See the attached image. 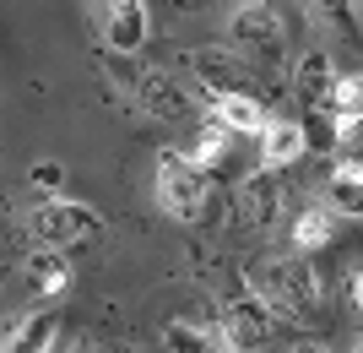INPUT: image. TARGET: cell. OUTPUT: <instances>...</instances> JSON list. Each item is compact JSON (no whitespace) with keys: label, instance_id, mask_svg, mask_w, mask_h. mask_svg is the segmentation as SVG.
<instances>
[{"label":"cell","instance_id":"10","mask_svg":"<svg viewBox=\"0 0 363 353\" xmlns=\"http://www.w3.org/2000/svg\"><path fill=\"white\" fill-rule=\"evenodd\" d=\"M212 120L228 125L233 136H260L272 114L260 104V92H212Z\"/></svg>","mask_w":363,"mask_h":353},{"label":"cell","instance_id":"17","mask_svg":"<svg viewBox=\"0 0 363 353\" xmlns=\"http://www.w3.org/2000/svg\"><path fill=\"white\" fill-rule=\"evenodd\" d=\"M272 212H277V180H272V169H260L255 180H244V217L272 223Z\"/></svg>","mask_w":363,"mask_h":353},{"label":"cell","instance_id":"4","mask_svg":"<svg viewBox=\"0 0 363 353\" xmlns=\"http://www.w3.org/2000/svg\"><path fill=\"white\" fill-rule=\"evenodd\" d=\"M228 38L244 60H266V65L282 60V49H288V28L266 0H239V11L228 22Z\"/></svg>","mask_w":363,"mask_h":353},{"label":"cell","instance_id":"18","mask_svg":"<svg viewBox=\"0 0 363 353\" xmlns=\"http://www.w3.org/2000/svg\"><path fill=\"white\" fill-rule=\"evenodd\" d=\"M331 114H363V71L336 77V87H331Z\"/></svg>","mask_w":363,"mask_h":353},{"label":"cell","instance_id":"5","mask_svg":"<svg viewBox=\"0 0 363 353\" xmlns=\"http://www.w3.org/2000/svg\"><path fill=\"white\" fill-rule=\"evenodd\" d=\"M272 332H277V315L266 310V299H260L255 288L250 293H233L223 305V342L233 353H255V348H266L272 342Z\"/></svg>","mask_w":363,"mask_h":353},{"label":"cell","instance_id":"15","mask_svg":"<svg viewBox=\"0 0 363 353\" xmlns=\"http://www.w3.org/2000/svg\"><path fill=\"white\" fill-rule=\"evenodd\" d=\"M228 147H233V131H228V125H217V120H206V125L196 131V141L184 147V158H190L201 174H212L217 163L228 158Z\"/></svg>","mask_w":363,"mask_h":353},{"label":"cell","instance_id":"13","mask_svg":"<svg viewBox=\"0 0 363 353\" xmlns=\"http://www.w3.org/2000/svg\"><path fill=\"white\" fill-rule=\"evenodd\" d=\"M293 250L298 256H309V250H325L336 239V212H331V201H309L298 217H293Z\"/></svg>","mask_w":363,"mask_h":353},{"label":"cell","instance_id":"2","mask_svg":"<svg viewBox=\"0 0 363 353\" xmlns=\"http://www.w3.org/2000/svg\"><path fill=\"white\" fill-rule=\"evenodd\" d=\"M206 201H212V180L190 163L184 153H163L157 158V207L168 217H179V223H196L206 212Z\"/></svg>","mask_w":363,"mask_h":353},{"label":"cell","instance_id":"1","mask_svg":"<svg viewBox=\"0 0 363 353\" xmlns=\"http://www.w3.org/2000/svg\"><path fill=\"white\" fill-rule=\"evenodd\" d=\"M255 293L277 321H315L320 315V277L303 256H272L255 272Z\"/></svg>","mask_w":363,"mask_h":353},{"label":"cell","instance_id":"8","mask_svg":"<svg viewBox=\"0 0 363 353\" xmlns=\"http://www.w3.org/2000/svg\"><path fill=\"white\" fill-rule=\"evenodd\" d=\"M55 337H60L55 310H28V315H16V321L0 332V353H49Z\"/></svg>","mask_w":363,"mask_h":353},{"label":"cell","instance_id":"23","mask_svg":"<svg viewBox=\"0 0 363 353\" xmlns=\"http://www.w3.org/2000/svg\"><path fill=\"white\" fill-rule=\"evenodd\" d=\"M358 353H363V342H358Z\"/></svg>","mask_w":363,"mask_h":353},{"label":"cell","instance_id":"7","mask_svg":"<svg viewBox=\"0 0 363 353\" xmlns=\"http://www.w3.org/2000/svg\"><path fill=\"white\" fill-rule=\"evenodd\" d=\"M125 82L136 87V104L147 109V114H157V120H184V114H190V98H184L163 71H125Z\"/></svg>","mask_w":363,"mask_h":353},{"label":"cell","instance_id":"9","mask_svg":"<svg viewBox=\"0 0 363 353\" xmlns=\"http://www.w3.org/2000/svg\"><path fill=\"white\" fill-rule=\"evenodd\" d=\"M309 153V136H303V120H266V131H260V169H288V163H298V158Z\"/></svg>","mask_w":363,"mask_h":353},{"label":"cell","instance_id":"16","mask_svg":"<svg viewBox=\"0 0 363 353\" xmlns=\"http://www.w3.org/2000/svg\"><path fill=\"white\" fill-rule=\"evenodd\" d=\"M163 342H168V353H233L223 337H206V332L190 326V321H168L163 326Z\"/></svg>","mask_w":363,"mask_h":353},{"label":"cell","instance_id":"11","mask_svg":"<svg viewBox=\"0 0 363 353\" xmlns=\"http://www.w3.org/2000/svg\"><path fill=\"white\" fill-rule=\"evenodd\" d=\"M331 87H336V65L325 49H303L298 71H293V92L303 109H331Z\"/></svg>","mask_w":363,"mask_h":353},{"label":"cell","instance_id":"20","mask_svg":"<svg viewBox=\"0 0 363 353\" xmlns=\"http://www.w3.org/2000/svg\"><path fill=\"white\" fill-rule=\"evenodd\" d=\"M352 305H358V310H363V272H358V277H352Z\"/></svg>","mask_w":363,"mask_h":353},{"label":"cell","instance_id":"19","mask_svg":"<svg viewBox=\"0 0 363 353\" xmlns=\"http://www.w3.org/2000/svg\"><path fill=\"white\" fill-rule=\"evenodd\" d=\"M60 185H65V169L60 163H55V158H44V163H38V169H33V190H38V196H60Z\"/></svg>","mask_w":363,"mask_h":353},{"label":"cell","instance_id":"12","mask_svg":"<svg viewBox=\"0 0 363 353\" xmlns=\"http://www.w3.org/2000/svg\"><path fill=\"white\" fill-rule=\"evenodd\" d=\"M325 201L336 217H363V158H342L325 180Z\"/></svg>","mask_w":363,"mask_h":353},{"label":"cell","instance_id":"6","mask_svg":"<svg viewBox=\"0 0 363 353\" xmlns=\"http://www.w3.org/2000/svg\"><path fill=\"white\" fill-rule=\"evenodd\" d=\"M98 28L114 55H136L147 44V6L141 0H98Z\"/></svg>","mask_w":363,"mask_h":353},{"label":"cell","instance_id":"14","mask_svg":"<svg viewBox=\"0 0 363 353\" xmlns=\"http://www.w3.org/2000/svg\"><path fill=\"white\" fill-rule=\"evenodd\" d=\"M28 283H33L38 299H60V293L71 288V266H65V256H60V250H38V256L28 261Z\"/></svg>","mask_w":363,"mask_h":353},{"label":"cell","instance_id":"21","mask_svg":"<svg viewBox=\"0 0 363 353\" xmlns=\"http://www.w3.org/2000/svg\"><path fill=\"white\" fill-rule=\"evenodd\" d=\"M65 353H98V348H92V342L82 337V342H71V348H65Z\"/></svg>","mask_w":363,"mask_h":353},{"label":"cell","instance_id":"22","mask_svg":"<svg viewBox=\"0 0 363 353\" xmlns=\"http://www.w3.org/2000/svg\"><path fill=\"white\" fill-rule=\"evenodd\" d=\"M298 353H325V348H298Z\"/></svg>","mask_w":363,"mask_h":353},{"label":"cell","instance_id":"3","mask_svg":"<svg viewBox=\"0 0 363 353\" xmlns=\"http://www.w3.org/2000/svg\"><path fill=\"white\" fill-rule=\"evenodd\" d=\"M28 234L44 250H71V245H87L92 234H98V212H92L87 201L55 196V201H44V207L28 212Z\"/></svg>","mask_w":363,"mask_h":353}]
</instances>
